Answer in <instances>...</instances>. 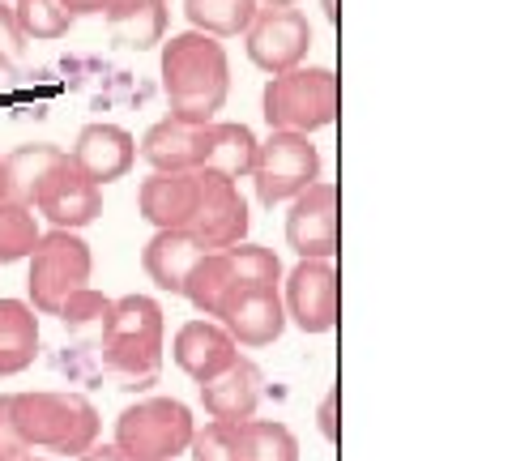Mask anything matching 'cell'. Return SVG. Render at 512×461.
I'll use <instances>...</instances> for the list:
<instances>
[{"label":"cell","mask_w":512,"mask_h":461,"mask_svg":"<svg viewBox=\"0 0 512 461\" xmlns=\"http://www.w3.org/2000/svg\"><path fill=\"white\" fill-rule=\"evenodd\" d=\"M163 94L171 120L180 124H214L231 94V60L227 47L210 35L184 30L163 39Z\"/></svg>","instance_id":"cell-1"},{"label":"cell","mask_w":512,"mask_h":461,"mask_svg":"<svg viewBox=\"0 0 512 461\" xmlns=\"http://www.w3.org/2000/svg\"><path fill=\"white\" fill-rule=\"evenodd\" d=\"M103 329V368L124 380V389H150L163 368V308L150 295L111 299Z\"/></svg>","instance_id":"cell-2"},{"label":"cell","mask_w":512,"mask_h":461,"mask_svg":"<svg viewBox=\"0 0 512 461\" xmlns=\"http://www.w3.org/2000/svg\"><path fill=\"white\" fill-rule=\"evenodd\" d=\"M13 423L30 453H69L82 457L90 444H99V410L86 393H56V389H30L13 393Z\"/></svg>","instance_id":"cell-3"},{"label":"cell","mask_w":512,"mask_h":461,"mask_svg":"<svg viewBox=\"0 0 512 461\" xmlns=\"http://www.w3.org/2000/svg\"><path fill=\"white\" fill-rule=\"evenodd\" d=\"M261 116L269 124V133H316L329 129L338 116V77L333 69L299 65L291 73L269 77V86L261 94Z\"/></svg>","instance_id":"cell-4"},{"label":"cell","mask_w":512,"mask_h":461,"mask_svg":"<svg viewBox=\"0 0 512 461\" xmlns=\"http://www.w3.org/2000/svg\"><path fill=\"white\" fill-rule=\"evenodd\" d=\"M192 432H197V419L180 397H141L120 410L111 444L128 461H175L188 453Z\"/></svg>","instance_id":"cell-5"},{"label":"cell","mask_w":512,"mask_h":461,"mask_svg":"<svg viewBox=\"0 0 512 461\" xmlns=\"http://www.w3.org/2000/svg\"><path fill=\"white\" fill-rule=\"evenodd\" d=\"M26 261H30V278H26L30 308L39 316H56L64 299L90 286L94 274L90 244L77 231H43Z\"/></svg>","instance_id":"cell-6"},{"label":"cell","mask_w":512,"mask_h":461,"mask_svg":"<svg viewBox=\"0 0 512 461\" xmlns=\"http://www.w3.org/2000/svg\"><path fill=\"white\" fill-rule=\"evenodd\" d=\"M320 180V150L312 146V137L303 133H269L265 141H256L252 158V184L261 205H282L295 201L303 188Z\"/></svg>","instance_id":"cell-7"},{"label":"cell","mask_w":512,"mask_h":461,"mask_svg":"<svg viewBox=\"0 0 512 461\" xmlns=\"http://www.w3.org/2000/svg\"><path fill=\"white\" fill-rule=\"evenodd\" d=\"M248 201L239 197V184L214 171H197V205L188 218V235L197 240L205 252H227L235 244L248 240Z\"/></svg>","instance_id":"cell-8"},{"label":"cell","mask_w":512,"mask_h":461,"mask_svg":"<svg viewBox=\"0 0 512 461\" xmlns=\"http://www.w3.org/2000/svg\"><path fill=\"white\" fill-rule=\"evenodd\" d=\"M30 210H35V218L52 222V231H82L103 214V188L86 180L69 154H60L39 180Z\"/></svg>","instance_id":"cell-9"},{"label":"cell","mask_w":512,"mask_h":461,"mask_svg":"<svg viewBox=\"0 0 512 461\" xmlns=\"http://www.w3.org/2000/svg\"><path fill=\"white\" fill-rule=\"evenodd\" d=\"M244 35H248V60L269 77L299 69L312 52V22L303 9H256Z\"/></svg>","instance_id":"cell-10"},{"label":"cell","mask_w":512,"mask_h":461,"mask_svg":"<svg viewBox=\"0 0 512 461\" xmlns=\"http://www.w3.org/2000/svg\"><path fill=\"white\" fill-rule=\"evenodd\" d=\"M286 244L299 261H333V252H338V188L329 180L308 184L291 201Z\"/></svg>","instance_id":"cell-11"},{"label":"cell","mask_w":512,"mask_h":461,"mask_svg":"<svg viewBox=\"0 0 512 461\" xmlns=\"http://www.w3.org/2000/svg\"><path fill=\"white\" fill-rule=\"evenodd\" d=\"M214 321L231 333L235 346H244V351H261V346L278 342L282 329H286L282 291L278 286H235V291L222 299Z\"/></svg>","instance_id":"cell-12"},{"label":"cell","mask_w":512,"mask_h":461,"mask_svg":"<svg viewBox=\"0 0 512 461\" xmlns=\"http://www.w3.org/2000/svg\"><path fill=\"white\" fill-rule=\"evenodd\" d=\"M282 282L286 321H295L303 333H329L338 325V269L333 261H299Z\"/></svg>","instance_id":"cell-13"},{"label":"cell","mask_w":512,"mask_h":461,"mask_svg":"<svg viewBox=\"0 0 512 461\" xmlns=\"http://www.w3.org/2000/svg\"><path fill=\"white\" fill-rule=\"evenodd\" d=\"M69 158H73V167L82 171L86 180H94L103 188V184H116V180H124L128 171H133L137 141H133L128 129H120V124L94 120V124H86V129L77 133Z\"/></svg>","instance_id":"cell-14"},{"label":"cell","mask_w":512,"mask_h":461,"mask_svg":"<svg viewBox=\"0 0 512 461\" xmlns=\"http://www.w3.org/2000/svg\"><path fill=\"white\" fill-rule=\"evenodd\" d=\"M171 359L188 380L205 385V380L222 376L239 359V346L231 342V333L218 321H205L201 316V321L180 325V333H175V342H171Z\"/></svg>","instance_id":"cell-15"},{"label":"cell","mask_w":512,"mask_h":461,"mask_svg":"<svg viewBox=\"0 0 512 461\" xmlns=\"http://www.w3.org/2000/svg\"><path fill=\"white\" fill-rule=\"evenodd\" d=\"M261 397H265V376L248 355H239L222 376H214V380H205L201 385V406H205V415H210L214 423H248V419H256Z\"/></svg>","instance_id":"cell-16"},{"label":"cell","mask_w":512,"mask_h":461,"mask_svg":"<svg viewBox=\"0 0 512 461\" xmlns=\"http://www.w3.org/2000/svg\"><path fill=\"white\" fill-rule=\"evenodd\" d=\"M197 205V171H154L137 188V210L154 231H184Z\"/></svg>","instance_id":"cell-17"},{"label":"cell","mask_w":512,"mask_h":461,"mask_svg":"<svg viewBox=\"0 0 512 461\" xmlns=\"http://www.w3.org/2000/svg\"><path fill=\"white\" fill-rule=\"evenodd\" d=\"M201 137H205V124H180V120H158L150 124V133L141 137V158L154 167V171H201Z\"/></svg>","instance_id":"cell-18"},{"label":"cell","mask_w":512,"mask_h":461,"mask_svg":"<svg viewBox=\"0 0 512 461\" xmlns=\"http://www.w3.org/2000/svg\"><path fill=\"white\" fill-rule=\"evenodd\" d=\"M201 257H205V248L192 240L188 231H154V240L141 248V269H146V278L158 286V291L180 295L188 269Z\"/></svg>","instance_id":"cell-19"},{"label":"cell","mask_w":512,"mask_h":461,"mask_svg":"<svg viewBox=\"0 0 512 461\" xmlns=\"http://www.w3.org/2000/svg\"><path fill=\"white\" fill-rule=\"evenodd\" d=\"M39 359V312L26 299H0V376H22Z\"/></svg>","instance_id":"cell-20"},{"label":"cell","mask_w":512,"mask_h":461,"mask_svg":"<svg viewBox=\"0 0 512 461\" xmlns=\"http://www.w3.org/2000/svg\"><path fill=\"white\" fill-rule=\"evenodd\" d=\"M120 47L128 52H150L167 39V5L163 0H111L103 9Z\"/></svg>","instance_id":"cell-21"},{"label":"cell","mask_w":512,"mask_h":461,"mask_svg":"<svg viewBox=\"0 0 512 461\" xmlns=\"http://www.w3.org/2000/svg\"><path fill=\"white\" fill-rule=\"evenodd\" d=\"M201 171H214V176H227V180H244L252 176V158H256V137L248 124H205V137H201Z\"/></svg>","instance_id":"cell-22"},{"label":"cell","mask_w":512,"mask_h":461,"mask_svg":"<svg viewBox=\"0 0 512 461\" xmlns=\"http://www.w3.org/2000/svg\"><path fill=\"white\" fill-rule=\"evenodd\" d=\"M231 291H235V274L227 265V252H205V257L188 269L180 295L205 316V321H214L218 308H222V299H227Z\"/></svg>","instance_id":"cell-23"},{"label":"cell","mask_w":512,"mask_h":461,"mask_svg":"<svg viewBox=\"0 0 512 461\" xmlns=\"http://www.w3.org/2000/svg\"><path fill=\"white\" fill-rule=\"evenodd\" d=\"M235 461H299V440L278 419H248L239 423Z\"/></svg>","instance_id":"cell-24"},{"label":"cell","mask_w":512,"mask_h":461,"mask_svg":"<svg viewBox=\"0 0 512 461\" xmlns=\"http://www.w3.org/2000/svg\"><path fill=\"white\" fill-rule=\"evenodd\" d=\"M256 0H184V13L197 35L210 39H235L244 35L256 18Z\"/></svg>","instance_id":"cell-25"},{"label":"cell","mask_w":512,"mask_h":461,"mask_svg":"<svg viewBox=\"0 0 512 461\" xmlns=\"http://www.w3.org/2000/svg\"><path fill=\"white\" fill-rule=\"evenodd\" d=\"M60 154L64 150L52 146V141H30V146H18L13 154H5V197L30 205L39 180L47 176V167H52Z\"/></svg>","instance_id":"cell-26"},{"label":"cell","mask_w":512,"mask_h":461,"mask_svg":"<svg viewBox=\"0 0 512 461\" xmlns=\"http://www.w3.org/2000/svg\"><path fill=\"white\" fill-rule=\"evenodd\" d=\"M39 218L22 201H0V265L26 261L39 244Z\"/></svg>","instance_id":"cell-27"},{"label":"cell","mask_w":512,"mask_h":461,"mask_svg":"<svg viewBox=\"0 0 512 461\" xmlns=\"http://www.w3.org/2000/svg\"><path fill=\"white\" fill-rule=\"evenodd\" d=\"M13 22H18L26 43H43V39L69 35L73 13L60 0H13Z\"/></svg>","instance_id":"cell-28"},{"label":"cell","mask_w":512,"mask_h":461,"mask_svg":"<svg viewBox=\"0 0 512 461\" xmlns=\"http://www.w3.org/2000/svg\"><path fill=\"white\" fill-rule=\"evenodd\" d=\"M227 265L235 274V286H278L282 282V261L274 248L265 244H235L227 248Z\"/></svg>","instance_id":"cell-29"},{"label":"cell","mask_w":512,"mask_h":461,"mask_svg":"<svg viewBox=\"0 0 512 461\" xmlns=\"http://www.w3.org/2000/svg\"><path fill=\"white\" fill-rule=\"evenodd\" d=\"M235 436H239V423H205L192 432L188 440V457L192 461H235Z\"/></svg>","instance_id":"cell-30"},{"label":"cell","mask_w":512,"mask_h":461,"mask_svg":"<svg viewBox=\"0 0 512 461\" xmlns=\"http://www.w3.org/2000/svg\"><path fill=\"white\" fill-rule=\"evenodd\" d=\"M111 312V299L103 291H94V286H82V291H73L69 299L60 304V321L69 329H90V325H103Z\"/></svg>","instance_id":"cell-31"},{"label":"cell","mask_w":512,"mask_h":461,"mask_svg":"<svg viewBox=\"0 0 512 461\" xmlns=\"http://www.w3.org/2000/svg\"><path fill=\"white\" fill-rule=\"evenodd\" d=\"M22 56H26V39L18 22H13V5L0 0V73H13L22 65Z\"/></svg>","instance_id":"cell-32"},{"label":"cell","mask_w":512,"mask_h":461,"mask_svg":"<svg viewBox=\"0 0 512 461\" xmlns=\"http://www.w3.org/2000/svg\"><path fill=\"white\" fill-rule=\"evenodd\" d=\"M30 457V449L18 436V423H13V393H0V461H22Z\"/></svg>","instance_id":"cell-33"},{"label":"cell","mask_w":512,"mask_h":461,"mask_svg":"<svg viewBox=\"0 0 512 461\" xmlns=\"http://www.w3.org/2000/svg\"><path fill=\"white\" fill-rule=\"evenodd\" d=\"M333 410H338V393H325V402H320V410H316V427H320V436L325 440H338V423H333Z\"/></svg>","instance_id":"cell-34"},{"label":"cell","mask_w":512,"mask_h":461,"mask_svg":"<svg viewBox=\"0 0 512 461\" xmlns=\"http://www.w3.org/2000/svg\"><path fill=\"white\" fill-rule=\"evenodd\" d=\"M77 461H128V457L116 449V444H90V449L77 457Z\"/></svg>","instance_id":"cell-35"},{"label":"cell","mask_w":512,"mask_h":461,"mask_svg":"<svg viewBox=\"0 0 512 461\" xmlns=\"http://www.w3.org/2000/svg\"><path fill=\"white\" fill-rule=\"evenodd\" d=\"M60 5L69 9L73 18H82V13H103V9L111 5V0H60Z\"/></svg>","instance_id":"cell-36"},{"label":"cell","mask_w":512,"mask_h":461,"mask_svg":"<svg viewBox=\"0 0 512 461\" xmlns=\"http://www.w3.org/2000/svg\"><path fill=\"white\" fill-rule=\"evenodd\" d=\"M256 5H261V9H295L299 0H256Z\"/></svg>","instance_id":"cell-37"},{"label":"cell","mask_w":512,"mask_h":461,"mask_svg":"<svg viewBox=\"0 0 512 461\" xmlns=\"http://www.w3.org/2000/svg\"><path fill=\"white\" fill-rule=\"evenodd\" d=\"M320 9H325L329 22H338V0H320Z\"/></svg>","instance_id":"cell-38"},{"label":"cell","mask_w":512,"mask_h":461,"mask_svg":"<svg viewBox=\"0 0 512 461\" xmlns=\"http://www.w3.org/2000/svg\"><path fill=\"white\" fill-rule=\"evenodd\" d=\"M0 201H9L5 197V158H0Z\"/></svg>","instance_id":"cell-39"},{"label":"cell","mask_w":512,"mask_h":461,"mask_svg":"<svg viewBox=\"0 0 512 461\" xmlns=\"http://www.w3.org/2000/svg\"><path fill=\"white\" fill-rule=\"evenodd\" d=\"M22 461H47V457H35V453H30V457H22Z\"/></svg>","instance_id":"cell-40"},{"label":"cell","mask_w":512,"mask_h":461,"mask_svg":"<svg viewBox=\"0 0 512 461\" xmlns=\"http://www.w3.org/2000/svg\"><path fill=\"white\" fill-rule=\"evenodd\" d=\"M163 5H171V0H163Z\"/></svg>","instance_id":"cell-41"}]
</instances>
